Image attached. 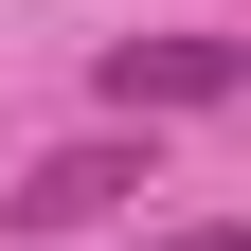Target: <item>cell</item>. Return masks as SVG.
<instances>
[{
  "mask_svg": "<svg viewBox=\"0 0 251 251\" xmlns=\"http://www.w3.org/2000/svg\"><path fill=\"white\" fill-rule=\"evenodd\" d=\"M215 90H251L233 36H126L108 54V108H215Z\"/></svg>",
  "mask_w": 251,
  "mask_h": 251,
  "instance_id": "cell-1",
  "label": "cell"
},
{
  "mask_svg": "<svg viewBox=\"0 0 251 251\" xmlns=\"http://www.w3.org/2000/svg\"><path fill=\"white\" fill-rule=\"evenodd\" d=\"M126 179H162V162H144V144H54V162L18 179V233H90Z\"/></svg>",
  "mask_w": 251,
  "mask_h": 251,
  "instance_id": "cell-2",
  "label": "cell"
},
{
  "mask_svg": "<svg viewBox=\"0 0 251 251\" xmlns=\"http://www.w3.org/2000/svg\"><path fill=\"white\" fill-rule=\"evenodd\" d=\"M162 251H251V233H162Z\"/></svg>",
  "mask_w": 251,
  "mask_h": 251,
  "instance_id": "cell-3",
  "label": "cell"
}]
</instances>
